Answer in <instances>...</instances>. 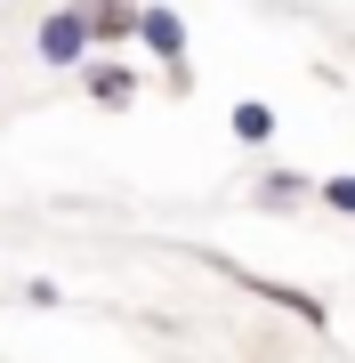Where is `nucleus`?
I'll return each mask as SVG.
<instances>
[{
	"mask_svg": "<svg viewBox=\"0 0 355 363\" xmlns=\"http://www.w3.org/2000/svg\"><path fill=\"white\" fill-rule=\"evenodd\" d=\"M137 9H145V0H81L89 40H97V49H130V40H137Z\"/></svg>",
	"mask_w": 355,
	"mask_h": 363,
	"instance_id": "20e7f679",
	"label": "nucleus"
},
{
	"mask_svg": "<svg viewBox=\"0 0 355 363\" xmlns=\"http://www.w3.org/2000/svg\"><path fill=\"white\" fill-rule=\"evenodd\" d=\"M33 57L49 73H73L81 57H97V40H89V16H81V0H65V9H49L33 25Z\"/></svg>",
	"mask_w": 355,
	"mask_h": 363,
	"instance_id": "f257e3e1",
	"label": "nucleus"
},
{
	"mask_svg": "<svg viewBox=\"0 0 355 363\" xmlns=\"http://www.w3.org/2000/svg\"><path fill=\"white\" fill-rule=\"evenodd\" d=\"M315 202L339 210V218H355V169H339V178H315Z\"/></svg>",
	"mask_w": 355,
	"mask_h": 363,
	"instance_id": "6e6552de",
	"label": "nucleus"
},
{
	"mask_svg": "<svg viewBox=\"0 0 355 363\" xmlns=\"http://www.w3.org/2000/svg\"><path fill=\"white\" fill-rule=\"evenodd\" d=\"M137 49L162 57L170 89H186V16L170 9V0H145V9H137Z\"/></svg>",
	"mask_w": 355,
	"mask_h": 363,
	"instance_id": "f03ea898",
	"label": "nucleus"
},
{
	"mask_svg": "<svg viewBox=\"0 0 355 363\" xmlns=\"http://www.w3.org/2000/svg\"><path fill=\"white\" fill-rule=\"evenodd\" d=\"M97 57H106V49H97ZM130 97H137V73H130V65H113V57L89 65V105H113V113H121Z\"/></svg>",
	"mask_w": 355,
	"mask_h": 363,
	"instance_id": "423d86ee",
	"label": "nucleus"
},
{
	"mask_svg": "<svg viewBox=\"0 0 355 363\" xmlns=\"http://www.w3.org/2000/svg\"><path fill=\"white\" fill-rule=\"evenodd\" d=\"M307 194H315V178H299V169H266V178L250 186V202H259V210H299Z\"/></svg>",
	"mask_w": 355,
	"mask_h": 363,
	"instance_id": "39448f33",
	"label": "nucleus"
},
{
	"mask_svg": "<svg viewBox=\"0 0 355 363\" xmlns=\"http://www.w3.org/2000/svg\"><path fill=\"white\" fill-rule=\"evenodd\" d=\"M226 121H235V138H242V145H266V138H275V105H266V97H242Z\"/></svg>",
	"mask_w": 355,
	"mask_h": 363,
	"instance_id": "0eeeda50",
	"label": "nucleus"
},
{
	"mask_svg": "<svg viewBox=\"0 0 355 363\" xmlns=\"http://www.w3.org/2000/svg\"><path fill=\"white\" fill-rule=\"evenodd\" d=\"M218 267H226V259H218ZM226 283H242L250 298H266V307H283V315H299L307 331H331V307H323L315 291H291V283H275V274H250V267H226Z\"/></svg>",
	"mask_w": 355,
	"mask_h": 363,
	"instance_id": "7ed1b4c3",
	"label": "nucleus"
}]
</instances>
